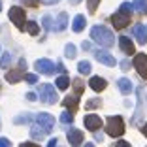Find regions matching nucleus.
I'll use <instances>...</instances> for the list:
<instances>
[{
    "instance_id": "nucleus-32",
    "label": "nucleus",
    "mask_w": 147,
    "mask_h": 147,
    "mask_svg": "<svg viewBox=\"0 0 147 147\" xmlns=\"http://www.w3.org/2000/svg\"><path fill=\"white\" fill-rule=\"evenodd\" d=\"M132 9H134V8H132V4H128V2H123V4H121V8H119V11L128 13V15H130V13H132Z\"/></svg>"
},
{
    "instance_id": "nucleus-36",
    "label": "nucleus",
    "mask_w": 147,
    "mask_h": 147,
    "mask_svg": "<svg viewBox=\"0 0 147 147\" xmlns=\"http://www.w3.org/2000/svg\"><path fill=\"white\" fill-rule=\"evenodd\" d=\"M11 143H9V140H6V138H0V147H9Z\"/></svg>"
},
{
    "instance_id": "nucleus-21",
    "label": "nucleus",
    "mask_w": 147,
    "mask_h": 147,
    "mask_svg": "<svg viewBox=\"0 0 147 147\" xmlns=\"http://www.w3.org/2000/svg\"><path fill=\"white\" fill-rule=\"evenodd\" d=\"M85 17L83 15H76V19H74V23H72V30L74 32H81L83 28H85Z\"/></svg>"
},
{
    "instance_id": "nucleus-46",
    "label": "nucleus",
    "mask_w": 147,
    "mask_h": 147,
    "mask_svg": "<svg viewBox=\"0 0 147 147\" xmlns=\"http://www.w3.org/2000/svg\"><path fill=\"white\" fill-rule=\"evenodd\" d=\"M79 2H81V0H70V4H74V6H76V4H79Z\"/></svg>"
},
{
    "instance_id": "nucleus-22",
    "label": "nucleus",
    "mask_w": 147,
    "mask_h": 147,
    "mask_svg": "<svg viewBox=\"0 0 147 147\" xmlns=\"http://www.w3.org/2000/svg\"><path fill=\"white\" fill-rule=\"evenodd\" d=\"M57 89H61V91H66V89H68V85H70V79H68V76H64V74H62V76H59V78H57Z\"/></svg>"
},
{
    "instance_id": "nucleus-6",
    "label": "nucleus",
    "mask_w": 147,
    "mask_h": 147,
    "mask_svg": "<svg viewBox=\"0 0 147 147\" xmlns=\"http://www.w3.org/2000/svg\"><path fill=\"white\" fill-rule=\"evenodd\" d=\"M134 68L143 79H147V55L140 53V55L134 57Z\"/></svg>"
},
{
    "instance_id": "nucleus-30",
    "label": "nucleus",
    "mask_w": 147,
    "mask_h": 147,
    "mask_svg": "<svg viewBox=\"0 0 147 147\" xmlns=\"http://www.w3.org/2000/svg\"><path fill=\"white\" fill-rule=\"evenodd\" d=\"M98 4H100V0H87V8H89V11H91V13L96 11Z\"/></svg>"
},
{
    "instance_id": "nucleus-24",
    "label": "nucleus",
    "mask_w": 147,
    "mask_h": 147,
    "mask_svg": "<svg viewBox=\"0 0 147 147\" xmlns=\"http://www.w3.org/2000/svg\"><path fill=\"white\" fill-rule=\"evenodd\" d=\"M61 123H62V125H72V123H74V113L70 111V109L62 111V115H61Z\"/></svg>"
},
{
    "instance_id": "nucleus-17",
    "label": "nucleus",
    "mask_w": 147,
    "mask_h": 147,
    "mask_svg": "<svg viewBox=\"0 0 147 147\" xmlns=\"http://www.w3.org/2000/svg\"><path fill=\"white\" fill-rule=\"evenodd\" d=\"M117 85H119V91H121L123 94H130V92L134 91V87H132V81H130L128 78H121L119 81H117Z\"/></svg>"
},
{
    "instance_id": "nucleus-26",
    "label": "nucleus",
    "mask_w": 147,
    "mask_h": 147,
    "mask_svg": "<svg viewBox=\"0 0 147 147\" xmlns=\"http://www.w3.org/2000/svg\"><path fill=\"white\" fill-rule=\"evenodd\" d=\"M78 72H79V74H83V76L91 74V64H89L87 61H81V62L78 64Z\"/></svg>"
},
{
    "instance_id": "nucleus-15",
    "label": "nucleus",
    "mask_w": 147,
    "mask_h": 147,
    "mask_svg": "<svg viewBox=\"0 0 147 147\" xmlns=\"http://www.w3.org/2000/svg\"><path fill=\"white\" fill-rule=\"evenodd\" d=\"M66 26H68V13L61 11V13H59V17H57V23L53 25V28H55L57 32H62Z\"/></svg>"
},
{
    "instance_id": "nucleus-23",
    "label": "nucleus",
    "mask_w": 147,
    "mask_h": 147,
    "mask_svg": "<svg viewBox=\"0 0 147 147\" xmlns=\"http://www.w3.org/2000/svg\"><path fill=\"white\" fill-rule=\"evenodd\" d=\"M132 8L140 13L147 11V0H134V2H132Z\"/></svg>"
},
{
    "instance_id": "nucleus-11",
    "label": "nucleus",
    "mask_w": 147,
    "mask_h": 147,
    "mask_svg": "<svg viewBox=\"0 0 147 147\" xmlns=\"http://www.w3.org/2000/svg\"><path fill=\"white\" fill-rule=\"evenodd\" d=\"M132 32H134L138 43L145 45V43H147V26H145V25H136L134 28H132Z\"/></svg>"
},
{
    "instance_id": "nucleus-47",
    "label": "nucleus",
    "mask_w": 147,
    "mask_h": 147,
    "mask_svg": "<svg viewBox=\"0 0 147 147\" xmlns=\"http://www.w3.org/2000/svg\"><path fill=\"white\" fill-rule=\"evenodd\" d=\"M0 11H2V0H0Z\"/></svg>"
},
{
    "instance_id": "nucleus-41",
    "label": "nucleus",
    "mask_w": 147,
    "mask_h": 147,
    "mask_svg": "<svg viewBox=\"0 0 147 147\" xmlns=\"http://www.w3.org/2000/svg\"><path fill=\"white\" fill-rule=\"evenodd\" d=\"M57 70H59V72H66V68L62 66V62H59V64H57Z\"/></svg>"
},
{
    "instance_id": "nucleus-7",
    "label": "nucleus",
    "mask_w": 147,
    "mask_h": 147,
    "mask_svg": "<svg viewBox=\"0 0 147 147\" xmlns=\"http://www.w3.org/2000/svg\"><path fill=\"white\" fill-rule=\"evenodd\" d=\"M128 23H130V15L128 13H123V11H117V13H113L111 15V25L115 26V28H125V26H128Z\"/></svg>"
},
{
    "instance_id": "nucleus-37",
    "label": "nucleus",
    "mask_w": 147,
    "mask_h": 147,
    "mask_svg": "<svg viewBox=\"0 0 147 147\" xmlns=\"http://www.w3.org/2000/svg\"><path fill=\"white\" fill-rule=\"evenodd\" d=\"M42 4H47V6H51V4H59L61 0H40Z\"/></svg>"
},
{
    "instance_id": "nucleus-4",
    "label": "nucleus",
    "mask_w": 147,
    "mask_h": 147,
    "mask_svg": "<svg viewBox=\"0 0 147 147\" xmlns=\"http://www.w3.org/2000/svg\"><path fill=\"white\" fill-rule=\"evenodd\" d=\"M9 21L13 23V25L17 26V28H25V25H26V17H25V11H23V8H17V6H13L11 9H9Z\"/></svg>"
},
{
    "instance_id": "nucleus-39",
    "label": "nucleus",
    "mask_w": 147,
    "mask_h": 147,
    "mask_svg": "<svg viewBox=\"0 0 147 147\" xmlns=\"http://www.w3.org/2000/svg\"><path fill=\"white\" fill-rule=\"evenodd\" d=\"M19 68H21V70L26 68V61H25V59H21V61H19Z\"/></svg>"
},
{
    "instance_id": "nucleus-27",
    "label": "nucleus",
    "mask_w": 147,
    "mask_h": 147,
    "mask_svg": "<svg viewBox=\"0 0 147 147\" xmlns=\"http://www.w3.org/2000/svg\"><path fill=\"white\" fill-rule=\"evenodd\" d=\"M83 89H85V85H83L81 79H74V91H76V96H79L83 92Z\"/></svg>"
},
{
    "instance_id": "nucleus-34",
    "label": "nucleus",
    "mask_w": 147,
    "mask_h": 147,
    "mask_svg": "<svg viewBox=\"0 0 147 147\" xmlns=\"http://www.w3.org/2000/svg\"><path fill=\"white\" fill-rule=\"evenodd\" d=\"M25 79H26L28 83H30V85L38 83V76H36V74H26V76H25Z\"/></svg>"
},
{
    "instance_id": "nucleus-8",
    "label": "nucleus",
    "mask_w": 147,
    "mask_h": 147,
    "mask_svg": "<svg viewBox=\"0 0 147 147\" xmlns=\"http://www.w3.org/2000/svg\"><path fill=\"white\" fill-rule=\"evenodd\" d=\"M94 57H96V61H98V62H102V64H106V66H115L117 64L115 57H113L111 53L104 51V49H96V51H94Z\"/></svg>"
},
{
    "instance_id": "nucleus-38",
    "label": "nucleus",
    "mask_w": 147,
    "mask_h": 147,
    "mask_svg": "<svg viewBox=\"0 0 147 147\" xmlns=\"http://www.w3.org/2000/svg\"><path fill=\"white\" fill-rule=\"evenodd\" d=\"M26 100L34 102V100H36V94H34V92H26Z\"/></svg>"
},
{
    "instance_id": "nucleus-2",
    "label": "nucleus",
    "mask_w": 147,
    "mask_h": 147,
    "mask_svg": "<svg viewBox=\"0 0 147 147\" xmlns=\"http://www.w3.org/2000/svg\"><path fill=\"white\" fill-rule=\"evenodd\" d=\"M106 132L111 138L123 136V132H125V121H123V117H119V115L108 117V121H106Z\"/></svg>"
},
{
    "instance_id": "nucleus-33",
    "label": "nucleus",
    "mask_w": 147,
    "mask_h": 147,
    "mask_svg": "<svg viewBox=\"0 0 147 147\" xmlns=\"http://www.w3.org/2000/svg\"><path fill=\"white\" fill-rule=\"evenodd\" d=\"M42 23H43V28H45V30H51V28H53V19L49 17V15H45Z\"/></svg>"
},
{
    "instance_id": "nucleus-44",
    "label": "nucleus",
    "mask_w": 147,
    "mask_h": 147,
    "mask_svg": "<svg viewBox=\"0 0 147 147\" xmlns=\"http://www.w3.org/2000/svg\"><path fill=\"white\" fill-rule=\"evenodd\" d=\"M53 145H57V140H55V138L49 140V147H53Z\"/></svg>"
},
{
    "instance_id": "nucleus-29",
    "label": "nucleus",
    "mask_w": 147,
    "mask_h": 147,
    "mask_svg": "<svg viewBox=\"0 0 147 147\" xmlns=\"http://www.w3.org/2000/svg\"><path fill=\"white\" fill-rule=\"evenodd\" d=\"M9 62H11V55H9V53H4V55H2V61H0V66H2V68H8Z\"/></svg>"
},
{
    "instance_id": "nucleus-43",
    "label": "nucleus",
    "mask_w": 147,
    "mask_h": 147,
    "mask_svg": "<svg viewBox=\"0 0 147 147\" xmlns=\"http://www.w3.org/2000/svg\"><path fill=\"white\" fill-rule=\"evenodd\" d=\"M142 132H143V136H145V138H147V123H145V125H143V128H142Z\"/></svg>"
},
{
    "instance_id": "nucleus-3",
    "label": "nucleus",
    "mask_w": 147,
    "mask_h": 147,
    "mask_svg": "<svg viewBox=\"0 0 147 147\" xmlns=\"http://www.w3.org/2000/svg\"><path fill=\"white\" fill-rule=\"evenodd\" d=\"M38 96H40V100H42L43 104H57V102H59L57 91L49 83H42V85L38 87Z\"/></svg>"
},
{
    "instance_id": "nucleus-31",
    "label": "nucleus",
    "mask_w": 147,
    "mask_h": 147,
    "mask_svg": "<svg viewBox=\"0 0 147 147\" xmlns=\"http://www.w3.org/2000/svg\"><path fill=\"white\" fill-rule=\"evenodd\" d=\"M100 104H102V100H100V98H92V100H89V102H87L85 108L87 109H92V108H98Z\"/></svg>"
},
{
    "instance_id": "nucleus-20",
    "label": "nucleus",
    "mask_w": 147,
    "mask_h": 147,
    "mask_svg": "<svg viewBox=\"0 0 147 147\" xmlns=\"http://www.w3.org/2000/svg\"><path fill=\"white\" fill-rule=\"evenodd\" d=\"M23 78H25V76H23L21 70H11V72L6 74V81L8 83H17V81H21Z\"/></svg>"
},
{
    "instance_id": "nucleus-18",
    "label": "nucleus",
    "mask_w": 147,
    "mask_h": 147,
    "mask_svg": "<svg viewBox=\"0 0 147 147\" xmlns=\"http://www.w3.org/2000/svg\"><path fill=\"white\" fill-rule=\"evenodd\" d=\"M34 117H36V115L25 111V113H19V115L13 119V123H15V125H26V123H32V121H34Z\"/></svg>"
},
{
    "instance_id": "nucleus-42",
    "label": "nucleus",
    "mask_w": 147,
    "mask_h": 147,
    "mask_svg": "<svg viewBox=\"0 0 147 147\" xmlns=\"http://www.w3.org/2000/svg\"><path fill=\"white\" fill-rule=\"evenodd\" d=\"M81 47L85 49V51H89V49H91V43H89V42H85V43H83V45H81Z\"/></svg>"
},
{
    "instance_id": "nucleus-35",
    "label": "nucleus",
    "mask_w": 147,
    "mask_h": 147,
    "mask_svg": "<svg viewBox=\"0 0 147 147\" xmlns=\"http://www.w3.org/2000/svg\"><path fill=\"white\" fill-rule=\"evenodd\" d=\"M19 2H21V4H25V6H28V8H36L40 0H19Z\"/></svg>"
},
{
    "instance_id": "nucleus-5",
    "label": "nucleus",
    "mask_w": 147,
    "mask_h": 147,
    "mask_svg": "<svg viewBox=\"0 0 147 147\" xmlns=\"http://www.w3.org/2000/svg\"><path fill=\"white\" fill-rule=\"evenodd\" d=\"M34 68H36V72L43 74V76H51V74H55L57 64H53L49 59H40V61H36Z\"/></svg>"
},
{
    "instance_id": "nucleus-14",
    "label": "nucleus",
    "mask_w": 147,
    "mask_h": 147,
    "mask_svg": "<svg viewBox=\"0 0 147 147\" xmlns=\"http://www.w3.org/2000/svg\"><path fill=\"white\" fill-rule=\"evenodd\" d=\"M45 134H47V130L43 128L42 125H32V128H30V138L32 140H38V142H42L43 138H45Z\"/></svg>"
},
{
    "instance_id": "nucleus-28",
    "label": "nucleus",
    "mask_w": 147,
    "mask_h": 147,
    "mask_svg": "<svg viewBox=\"0 0 147 147\" xmlns=\"http://www.w3.org/2000/svg\"><path fill=\"white\" fill-rule=\"evenodd\" d=\"M64 53H66V57H68V59H74V57H76V47H74V43H68V45H66V47H64Z\"/></svg>"
},
{
    "instance_id": "nucleus-40",
    "label": "nucleus",
    "mask_w": 147,
    "mask_h": 147,
    "mask_svg": "<svg viewBox=\"0 0 147 147\" xmlns=\"http://www.w3.org/2000/svg\"><path fill=\"white\" fill-rule=\"evenodd\" d=\"M121 68H123V70L130 68V62H128V61H123V62H121Z\"/></svg>"
},
{
    "instance_id": "nucleus-16",
    "label": "nucleus",
    "mask_w": 147,
    "mask_h": 147,
    "mask_svg": "<svg viewBox=\"0 0 147 147\" xmlns=\"http://www.w3.org/2000/svg\"><path fill=\"white\" fill-rule=\"evenodd\" d=\"M89 85H91V89H92V91L100 92V91H104L106 87H108V83H106V79H104V78H98V76H94V78H91Z\"/></svg>"
},
{
    "instance_id": "nucleus-12",
    "label": "nucleus",
    "mask_w": 147,
    "mask_h": 147,
    "mask_svg": "<svg viewBox=\"0 0 147 147\" xmlns=\"http://www.w3.org/2000/svg\"><path fill=\"white\" fill-rule=\"evenodd\" d=\"M102 126V119L98 115H87L85 117V128L87 130H98Z\"/></svg>"
},
{
    "instance_id": "nucleus-13",
    "label": "nucleus",
    "mask_w": 147,
    "mask_h": 147,
    "mask_svg": "<svg viewBox=\"0 0 147 147\" xmlns=\"http://www.w3.org/2000/svg\"><path fill=\"white\" fill-rule=\"evenodd\" d=\"M119 47H121V51L126 53V55H134V43L130 42V38H126V36H121V38H119Z\"/></svg>"
},
{
    "instance_id": "nucleus-25",
    "label": "nucleus",
    "mask_w": 147,
    "mask_h": 147,
    "mask_svg": "<svg viewBox=\"0 0 147 147\" xmlns=\"http://www.w3.org/2000/svg\"><path fill=\"white\" fill-rule=\"evenodd\" d=\"M25 28H26V32H28V34H32V36H38V32H40V26L36 25L34 21H28L25 25Z\"/></svg>"
},
{
    "instance_id": "nucleus-1",
    "label": "nucleus",
    "mask_w": 147,
    "mask_h": 147,
    "mask_svg": "<svg viewBox=\"0 0 147 147\" xmlns=\"http://www.w3.org/2000/svg\"><path fill=\"white\" fill-rule=\"evenodd\" d=\"M91 38L94 40L96 43L104 45V47H111L113 42H115L113 32L109 30L108 26H104V25H94V26H92V28H91Z\"/></svg>"
},
{
    "instance_id": "nucleus-19",
    "label": "nucleus",
    "mask_w": 147,
    "mask_h": 147,
    "mask_svg": "<svg viewBox=\"0 0 147 147\" xmlns=\"http://www.w3.org/2000/svg\"><path fill=\"white\" fill-rule=\"evenodd\" d=\"M62 106L74 113L76 109H78V96H66V98L62 100Z\"/></svg>"
},
{
    "instance_id": "nucleus-9",
    "label": "nucleus",
    "mask_w": 147,
    "mask_h": 147,
    "mask_svg": "<svg viewBox=\"0 0 147 147\" xmlns=\"http://www.w3.org/2000/svg\"><path fill=\"white\" fill-rule=\"evenodd\" d=\"M34 121L38 123V125H42L47 132L53 130V126H55V119H53V115H49V113H38V115L34 117Z\"/></svg>"
},
{
    "instance_id": "nucleus-45",
    "label": "nucleus",
    "mask_w": 147,
    "mask_h": 147,
    "mask_svg": "<svg viewBox=\"0 0 147 147\" xmlns=\"http://www.w3.org/2000/svg\"><path fill=\"white\" fill-rule=\"evenodd\" d=\"M117 145H119V147H126V145H128V143H126V142H123V140H121V142L117 143Z\"/></svg>"
},
{
    "instance_id": "nucleus-10",
    "label": "nucleus",
    "mask_w": 147,
    "mask_h": 147,
    "mask_svg": "<svg viewBox=\"0 0 147 147\" xmlns=\"http://www.w3.org/2000/svg\"><path fill=\"white\" fill-rule=\"evenodd\" d=\"M66 136H68V142L72 143V145H81L83 143V132L78 128H70L68 132H66Z\"/></svg>"
}]
</instances>
